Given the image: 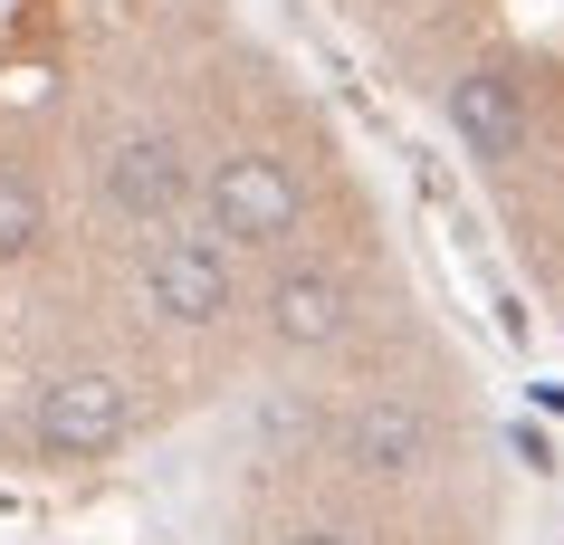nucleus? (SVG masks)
<instances>
[{
    "instance_id": "1a4fd4ad",
    "label": "nucleus",
    "mask_w": 564,
    "mask_h": 545,
    "mask_svg": "<svg viewBox=\"0 0 564 545\" xmlns=\"http://www.w3.org/2000/svg\"><path fill=\"white\" fill-rule=\"evenodd\" d=\"M288 545H364V536H345V526H297Z\"/></svg>"
},
{
    "instance_id": "f03ea898",
    "label": "nucleus",
    "mask_w": 564,
    "mask_h": 545,
    "mask_svg": "<svg viewBox=\"0 0 564 545\" xmlns=\"http://www.w3.org/2000/svg\"><path fill=\"white\" fill-rule=\"evenodd\" d=\"M144 306L163 326H220L230 316V249L210 230H163L144 249Z\"/></svg>"
},
{
    "instance_id": "423d86ee",
    "label": "nucleus",
    "mask_w": 564,
    "mask_h": 545,
    "mask_svg": "<svg viewBox=\"0 0 564 545\" xmlns=\"http://www.w3.org/2000/svg\"><path fill=\"white\" fill-rule=\"evenodd\" d=\"M449 134H459L478 163H507V153L527 144V87H517L507 67H469V77L449 87Z\"/></svg>"
},
{
    "instance_id": "0eeeda50",
    "label": "nucleus",
    "mask_w": 564,
    "mask_h": 545,
    "mask_svg": "<svg viewBox=\"0 0 564 545\" xmlns=\"http://www.w3.org/2000/svg\"><path fill=\"white\" fill-rule=\"evenodd\" d=\"M345 326H355V297H345V277H326V269H288L278 287H268V335H278V345L316 355V345H335Z\"/></svg>"
},
{
    "instance_id": "39448f33",
    "label": "nucleus",
    "mask_w": 564,
    "mask_h": 545,
    "mask_svg": "<svg viewBox=\"0 0 564 545\" xmlns=\"http://www.w3.org/2000/svg\"><path fill=\"white\" fill-rule=\"evenodd\" d=\"M335 450L355 459V469H373V479H412L421 459H431V412L421 402H355L345 422H335Z\"/></svg>"
},
{
    "instance_id": "6e6552de",
    "label": "nucleus",
    "mask_w": 564,
    "mask_h": 545,
    "mask_svg": "<svg viewBox=\"0 0 564 545\" xmlns=\"http://www.w3.org/2000/svg\"><path fill=\"white\" fill-rule=\"evenodd\" d=\"M48 230V201H39V182L20 173H0V259H20V249Z\"/></svg>"
},
{
    "instance_id": "f257e3e1",
    "label": "nucleus",
    "mask_w": 564,
    "mask_h": 545,
    "mask_svg": "<svg viewBox=\"0 0 564 545\" xmlns=\"http://www.w3.org/2000/svg\"><path fill=\"white\" fill-rule=\"evenodd\" d=\"M210 230H220V249H278L288 230H297V211H306V192H297V173L278 163V153H220V173H210Z\"/></svg>"
},
{
    "instance_id": "7ed1b4c3",
    "label": "nucleus",
    "mask_w": 564,
    "mask_h": 545,
    "mask_svg": "<svg viewBox=\"0 0 564 545\" xmlns=\"http://www.w3.org/2000/svg\"><path fill=\"white\" fill-rule=\"evenodd\" d=\"M124 430H134V402H124L116 373H58L39 393V440L58 459H96V450H116Z\"/></svg>"
},
{
    "instance_id": "20e7f679",
    "label": "nucleus",
    "mask_w": 564,
    "mask_h": 545,
    "mask_svg": "<svg viewBox=\"0 0 564 545\" xmlns=\"http://www.w3.org/2000/svg\"><path fill=\"white\" fill-rule=\"evenodd\" d=\"M192 201V153L173 134H124L106 153V211L116 220H173Z\"/></svg>"
}]
</instances>
